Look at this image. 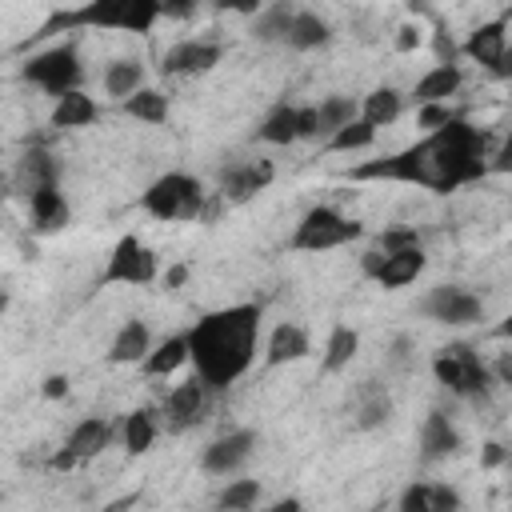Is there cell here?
Returning <instances> with one entry per match:
<instances>
[{
  "instance_id": "cell-1",
  "label": "cell",
  "mask_w": 512,
  "mask_h": 512,
  "mask_svg": "<svg viewBox=\"0 0 512 512\" xmlns=\"http://www.w3.org/2000/svg\"><path fill=\"white\" fill-rule=\"evenodd\" d=\"M356 180H396V184H416L428 192H452L464 184H476L488 176V132H480L472 120L456 116L444 128L428 132L424 140L352 168Z\"/></svg>"
},
{
  "instance_id": "cell-2",
  "label": "cell",
  "mask_w": 512,
  "mask_h": 512,
  "mask_svg": "<svg viewBox=\"0 0 512 512\" xmlns=\"http://www.w3.org/2000/svg\"><path fill=\"white\" fill-rule=\"evenodd\" d=\"M188 364L208 392L232 388L256 360L260 344V304H228L204 312L188 332Z\"/></svg>"
},
{
  "instance_id": "cell-3",
  "label": "cell",
  "mask_w": 512,
  "mask_h": 512,
  "mask_svg": "<svg viewBox=\"0 0 512 512\" xmlns=\"http://www.w3.org/2000/svg\"><path fill=\"white\" fill-rule=\"evenodd\" d=\"M164 20L156 0H88L80 8H64L52 20H44L40 36L68 32V28H112V32H152V24Z\"/></svg>"
},
{
  "instance_id": "cell-4",
  "label": "cell",
  "mask_w": 512,
  "mask_h": 512,
  "mask_svg": "<svg viewBox=\"0 0 512 512\" xmlns=\"http://www.w3.org/2000/svg\"><path fill=\"white\" fill-rule=\"evenodd\" d=\"M204 200H208V192H204V184L196 176H188V172H164V176H156L144 188L140 208L152 220H160V224H192V220H200Z\"/></svg>"
},
{
  "instance_id": "cell-5",
  "label": "cell",
  "mask_w": 512,
  "mask_h": 512,
  "mask_svg": "<svg viewBox=\"0 0 512 512\" xmlns=\"http://www.w3.org/2000/svg\"><path fill=\"white\" fill-rule=\"evenodd\" d=\"M432 376H436V384H444L452 396H460V400H472V404H484L488 400V392H492V368L480 360V352L472 348V344H464V340H456V344H448V348H440L436 356H432Z\"/></svg>"
},
{
  "instance_id": "cell-6",
  "label": "cell",
  "mask_w": 512,
  "mask_h": 512,
  "mask_svg": "<svg viewBox=\"0 0 512 512\" xmlns=\"http://www.w3.org/2000/svg\"><path fill=\"white\" fill-rule=\"evenodd\" d=\"M360 236H364V224L360 220L344 216L332 204H312L300 216V224L292 228V240L288 244H292V252H332V248H344V244H352Z\"/></svg>"
},
{
  "instance_id": "cell-7",
  "label": "cell",
  "mask_w": 512,
  "mask_h": 512,
  "mask_svg": "<svg viewBox=\"0 0 512 512\" xmlns=\"http://www.w3.org/2000/svg\"><path fill=\"white\" fill-rule=\"evenodd\" d=\"M20 76H24L32 88H40V92H48L52 100H60L64 92H76V88L84 84V64H80L76 44L64 40V44H52V48L28 56L24 68H20Z\"/></svg>"
},
{
  "instance_id": "cell-8",
  "label": "cell",
  "mask_w": 512,
  "mask_h": 512,
  "mask_svg": "<svg viewBox=\"0 0 512 512\" xmlns=\"http://www.w3.org/2000/svg\"><path fill=\"white\" fill-rule=\"evenodd\" d=\"M160 276V260L156 252L136 240V236H120L108 252V264L100 272V284H128V288H140V284H156Z\"/></svg>"
},
{
  "instance_id": "cell-9",
  "label": "cell",
  "mask_w": 512,
  "mask_h": 512,
  "mask_svg": "<svg viewBox=\"0 0 512 512\" xmlns=\"http://www.w3.org/2000/svg\"><path fill=\"white\" fill-rule=\"evenodd\" d=\"M424 268H428L424 248H396V252L368 248V252H360V272H364L368 280H376L384 292H396V288L416 284Z\"/></svg>"
},
{
  "instance_id": "cell-10",
  "label": "cell",
  "mask_w": 512,
  "mask_h": 512,
  "mask_svg": "<svg viewBox=\"0 0 512 512\" xmlns=\"http://www.w3.org/2000/svg\"><path fill=\"white\" fill-rule=\"evenodd\" d=\"M420 312L432 320V324H444V328H472L484 320V300L460 284H436L424 292L420 300Z\"/></svg>"
},
{
  "instance_id": "cell-11",
  "label": "cell",
  "mask_w": 512,
  "mask_h": 512,
  "mask_svg": "<svg viewBox=\"0 0 512 512\" xmlns=\"http://www.w3.org/2000/svg\"><path fill=\"white\" fill-rule=\"evenodd\" d=\"M460 56L480 64L484 72H492L496 80L512 76V52H508V20H484L468 32V40L460 44Z\"/></svg>"
},
{
  "instance_id": "cell-12",
  "label": "cell",
  "mask_w": 512,
  "mask_h": 512,
  "mask_svg": "<svg viewBox=\"0 0 512 512\" xmlns=\"http://www.w3.org/2000/svg\"><path fill=\"white\" fill-rule=\"evenodd\" d=\"M252 448H256V432H248V428L224 432V436H216V440L204 448L200 468H204L208 476H216V480H228V476H236V472L248 464Z\"/></svg>"
},
{
  "instance_id": "cell-13",
  "label": "cell",
  "mask_w": 512,
  "mask_h": 512,
  "mask_svg": "<svg viewBox=\"0 0 512 512\" xmlns=\"http://www.w3.org/2000/svg\"><path fill=\"white\" fill-rule=\"evenodd\" d=\"M276 180V168L272 160H240V164H228L220 172V200L224 204H248L252 196H260L268 184Z\"/></svg>"
},
{
  "instance_id": "cell-14",
  "label": "cell",
  "mask_w": 512,
  "mask_h": 512,
  "mask_svg": "<svg viewBox=\"0 0 512 512\" xmlns=\"http://www.w3.org/2000/svg\"><path fill=\"white\" fill-rule=\"evenodd\" d=\"M224 48L216 40H176L164 56H160V72L164 76H204L220 64Z\"/></svg>"
},
{
  "instance_id": "cell-15",
  "label": "cell",
  "mask_w": 512,
  "mask_h": 512,
  "mask_svg": "<svg viewBox=\"0 0 512 512\" xmlns=\"http://www.w3.org/2000/svg\"><path fill=\"white\" fill-rule=\"evenodd\" d=\"M204 408H208V388L192 376L184 384H176L168 396H164V424L172 432H188L204 420Z\"/></svg>"
},
{
  "instance_id": "cell-16",
  "label": "cell",
  "mask_w": 512,
  "mask_h": 512,
  "mask_svg": "<svg viewBox=\"0 0 512 512\" xmlns=\"http://www.w3.org/2000/svg\"><path fill=\"white\" fill-rule=\"evenodd\" d=\"M464 500L452 484H432V480H416L400 492L396 512H460Z\"/></svg>"
},
{
  "instance_id": "cell-17",
  "label": "cell",
  "mask_w": 512,
  "mask_h": 512,
  "mask_svg": "<svg viewBox=\"0 0 512 512\" xmlns=\"http://www.w3.org/2000/svg\"><path fill=\"white\" fill-rule=\"evenodd\" d=\"M28 220H32V232H40V236H52V232L68 228L72 208H68V200H64L60 184L40 188L36 196H28Z\"/></svg>"
},
{
  "instance_id": "cell-18",
  "label": "cell",
  "mask_w": 512,
  "mask_h": 512,
  "mask_svg": "<svg viewBox=\"0 0 512 512\" xmlns=\"http://www.w3.org/2000/svg\"><path fill=\"white\" fill-rule=\"evenodd\" d=\"M308 352H312V340H308V332H304L300 324H292V320L276 324V328L268 332V340H264V364H268V368L296 364V360H304Z\"/></svg>"
},
{
  "instance_id": "cell-19",
  "label": "cell",
  "mask_w": 512,
  "mask_h": 512,
  "mask_svg": "<svg viewBox=\"0 0 512 512\" xmlns=\"http://www.w3.org/2000/svg\"><path fill=\"white\" fill-rule=\"evenodd\" d=\"M460 88H464V68H460V64H432V68L416 80L412 100H416V108H420V104H448Z\"/></svg>"
},
{
  "instance_id": "cell-20",
  "label": "cell",
  "mask_w": 512,
  "mask_h": 512,
  "mask_svg": "<svg viewBox=\"0 0 512 512\" xmlns=\"http://www.w3.org/2000/svg\"><path fill=\"white\" fill-rule=\"evenodd\" d=\"M52 184H56V160L44 148H28L12 168V188L28 200V196H36L40 188H52Z\"/></svg>"
},
{
  "instance_id": "cell-21",
  "label": "cell",
  "mask_w": 512,
  "mask_h": 512,
  "mask_svg": "<svg viewBox=\"0 0 512 512\" xmlns=\"http://www.w3.org/2000/svg\"><path fill=\"white\" fill-rule=\"evenodd\" d=\"M460 452V432L456 424L448 420L444 408H432L420 424V456L424 460H444V456H456Z\"/></svg>"
},
{
  "instance_id": "cell-22",
  "label": "cell",
  "mask_w": 512,
  "mask_h": 512,
  "mask_svg": "<svg viewBox=\"0 0 512 512\" xmlns=\"http://www.w3.org/2000/svg\"><path fill=\"white\" fill-rule=\"evenodd\" d=\"M112 436H116V428H112L104 416H88V420H80V424L68 432V440H64V452H68L76 464H84V460L100 456V452L112 444Z\"/></svg>"
},
{
  "instance_id": "cell-23",
  "label": "cell",
  "mask_w": 512,
  "mask_h": 512,
  "mask_svg": "<svg viewBox=\"0 0 512 512\" xmlns=\"http://www.w3.org/2000/svg\"><path fill=\"white\" fill-rule=\"evenodd\" d=\"M152 352V328L144 320H124L120 332L108 344V364H144V356Z\"/></svg>"
},
{
  "instance_id": "cell-24",
  "label": "cell",
  "mask_w": 512,
  "mask_h": 512,
  "mask_svg": "<svg viewBox=\"0 0 512 512\" xmlns=\"http://www.w3.org/2000/svg\"><path fill=\"white\" fill-rule=\"evenodd\" d=\"M96 116H100L96 100H92L84 88H76V92H64V96L52 104L48 124H52V128H60V132H76V128L96 124Z\"/></svg>"
},
{
  "instance_id": "cell-25",
  "label": "cell",
  "mask_w": 512,
  "mask_h": 512,
  "mask_svg": "<svg viewBox=\"0 0 512 512\" xmlns=\"http://www.w3.org/2000/svg\"><path fill=\"white\" fill-rule=\"evenodd\" d=\"M328 40H332V28H328V20L320 12H308V8H296L292 12L288 36H284V44L292 52H312V48H324Z\"/></svg>"
},
{
  "instance_id": "cell-26",
  "label": "cell",
  "mask_w": 512,
  "mask_h": 512,
  "mask_svg": "<svg viewBox=\"0 0 512 512\" xmlns=\"http://www.w3.org/2000/svg\"><path fill=\"white\" fill-rule=\"evenodd\" d=\"M356 108H360V120L372 124V128L380 132V128H388V124L400 120V112H404V96H400L392 84H380V88H372Z\"/></svg>"
},
{
  "instance_id": "cell-27",
  "label": "cell",
  "mask_w": 512,
  "mask_h": 512,
  "mask_svg": "<svg viewBox=\"0 0 512 512\" xmlns=\"http://www.w3.org/2000/svg\"><path fill=\"white\" fill-rule=\"evenodd\" d=\"M156 432H160L156 408H136V412H128V416L120 420V444H124L128 456H144V452L152 448Z\"/></svg>"
},
{
  "instance_id": "cell-28",
  "label": "cell",
  "mask_w": 512,
  "mask_h": 512,
  "mask_svg": "<svg viewBox=\"0 0 512 512\" xmlns=\"http://www.w3.org/2000/svg\"><path fill=\"white\" fill-rule=\"evenodd\" d=\"M184 364H188V344H184V332H180V336H168V340L152 344V352L144 356L140 368H144L152 380H164V376L180 372Z\"/></svg>"
},
{
  "instance_id": "cell-29",
  "label": "cell",
  "mask_w": 512,
  "mask_h": 512,
  "mask_svg": "<svg viewBox=\"0 0 512 512\" xmlns=\"http://www.w3.org/2000/svg\"><path fill=\"white\" fill-rule=\"evenodd\" d=\"M144 88V64L140 60H128V56H120V60H112L108 68H104V92L112 96V100H128L132 92H140Z\"/></svg>"
},
{
  "instance_id": "cell-30",
  "label": "cell",
  "mask_w": 512,
  "mask_h": 512,
  "mask_svg": "<svg viewBox=\"0 0 512 512\" xmlns=\"http://www.w3.org/2000/svg\"><path fill=\"white\" fill-rule=\"evenodd\" d=\"M356 352H360V332L348 328V324H336V328L328 332L320 368H324V372H340V368H348V364L356 360Z\"/></svg>"
},
{
  "instance_id": "cell-31",
  "label": "cell",
  "mask_w": 512,
  "mask_h": 512,
  "mask_svg": "<svg viewBox=\"0 0 512 512\" xmlns=\"http://www.w3.org/2000/svg\"><path fill=\"white\" fill-rule=\"evenodd\" d=\"M120 108H124V116H132L140 124H164L168 120V96L160 88H148V84L140 92H132Z\"/></svg>"
},
{
  "instance_id": "cell-32",
  "label": "cell",
  "mask_w": 512,
  "mask_h": 512,
  "mask_svg": "<svg viewBox=\"0 0 512 512\" xmlns=\"http://www.w3.org/2000/svg\"><path fill=\"white\" fill-rule=\"evenodd\" d=\"M312 108H316V128H320V136H324V140L360 116V108H356V100H352V96H324V100H320V104H312Z\"/></svg>"
},
{
  "instance_id": "cell-33",
  "label": "cell",
  "mask_w": 512,
  "mask_h": 512,
  "mask_svg": "<svg viewBox=\"0 0 512 512\" xmlns=\"http://www.w3.org/2000/svg\"><path fill=\"white\" fill-rule=\"evenodd\" d=\"M256 140H264V144H276V148H284V144H296V108L292 104H276L264 120H260V128H256Z\"/></svg>"
},
{
  "instance_id": "cell-34",
  "label": "cell",
  "mask_w": 512,
  "mask_h": 512,
  "mask_svg": "<svg viewBox=\"0 0 512 512\" xmlns=\"http://www.w3.org/2000/svg\"><path fill=\"white\" fill-rule=\"evenodd\" d=\"M292 12H296L292 4H272V8H256V20H252V36H256L260 44H284Z\"/></svg>"
},
{
  "instance_id": "cell-35",
  "label": "cell",
  "mask_w": 512,
  "mask_h": 512,
  "mask_svg": "<svg viewBox=\"0 0 512 512\" xmlns=\"http://www.w3.org/2000/svg\"><path fill=\"white\" fill-rule=\"evenodd\" d=\"M260 504V480H228L216 496V512H252Z\"/></svg>"
},
{
  "instance_id": "cell-36",
  "label": "cell",
  "mask_w": 512,
  "mask_h": 512,
  "mask_svg": "<svg viewBox=\"0 0 512 512\" xmlns=\"http://www.w3.org/2000/svg\"><path fill=\"white\" fill-rule=\"evenodd\" d=\"M372 144H376V128H372V124H364L360 116L324 140V148H328V152H364V148H372Z\"/></svg>"
},
{
  "instance_id": "cell-37",
  "label": "cell",
  "mask_w": 512,
  "mask_h": 512,
  "mask_svg": "<svg viewBox=\"0 0 512 512\" xmlns=\"http://www.w3.org/2000/svg\"><path fill=\"white\" fill-rule=\"evenodd\" d=\"M388 416H392V400H388V392H380V388H364L360 408H356V428L372 432V428L388 424Z\"/></svg>"
},
{
  "instance_id": "cell-38",
  "label": "cell",
  "mask_w": 512,
  "mask_h": 512,
  "mask_svg": "<svg viewBox=\"0 0 512 512\" xmlns=\"http://www.w3.org/2000/svg\"><path fill=\"white\" fill-rule=\"evenodd\" d=\"M372 248H380V252H396V248H424V244H420V232H416V228H384V232L376 236Z\"/></svg>"
},
{
  "instance_id": "cell-39",
  "label": "cell",
  "mask_w": 512,
  "mask_h": 512,
  "mask_svg": "<svg viewBox=\"0 0 512 512\" xmlns=\"http://www.w3.org/2000/svg\"><path fill=\"white\" fill-rule=\"evenodd\" d=\"M448 120H456L452 104H420V108H416V124H420L424 132H436V128H444Z\"/></svg>"
},
{
  "instance_id": "cell-40",
  "label": "cell",
  "mask_w": 512,
  "mask_h": 512,
  "mask_svg": "<svg viewBox=\"0 0 512 512\" xmlns=\"http://www.w3.org/2000/svg\"><path fill=\"white\" fill-rule=\"evenodd\" d=\"M48 400H60V396H68V376L64 372H52L48 380H44V388H40Z\"/></svg>"
},
{
  "instance_id": "cell-41",
  "label": "cell",
  "mask_w": 512,
  "mask_h": 512,
  "mask_svg": "<svg viewBox=\"0 0 512 512\" xmlns=\"http://www.w3.org/2000/svg\"><path fill=\"white\" fill-rule=\"evenodd\" d=\"M420 40H424V32L412 28V24H404L400 36H396V48H400V52H412V48H420Z\"/></svg>"
},
{
  "instance_id": "cell-42",
  "label": "cell",
  "mask_w": 512,
  "mask_h": 512,
  "mask_svg": "<svg viewBox=\"0 0 512 512\" xmlns=\"http://www.w3.org/2000/svg\"><path fill=\"white\" fill-rule=\"evenodd\" d=\"M504 456H508V452H504V444L488 440V444H484V452H480V464H484V468H500V464H504Z\"/></svg>"
},
{
  "instance_id": "cell-43",
  "label": "cell",
  "mask_w": 512,
  "mask_h": 512,
  "mask_svg": "<svg viewBox=\"0 0 512 512\" xmlns=\"http://www.w3.org/2000/svg\"><path fill=\"white\" fill-rule=\"evenodd\" d=\"M188 272H192L188 264H172V268L164 272V284H168V288H180V284L188 280Z\"/></svg>"
},
{
  "instance_id": "cell-44",
  "label": "cell",
  "mask_w": 512,
  "mask_h": 512,
  "mask_svg": "<svg viewBox=\"0 0 512 512\" xmlns=\"http://www.w3.org/2000/svg\"><path fill=\"white\" fill-rule=\"evenodd\" d=\"M408 348H412V344H408V336H400V340L392 344V364H396V368H408V360H412V356H408Z\"/></svg>"
},
{
  "instance_id": "cell-45",
  "label": "cell",
  "mask_w": 512,
  "mask_h": 512,
  "mask_svg": "<svg viewBox=\"0 0 512 512\" xmlns=\"http://www.w3.org/2000/svg\"><path fill=\"white\" fill-rule=\"evenodd\" d=\"M260 512H304V504H300L296 496H284V500H272V504L260 508Z\"/></svg>"
},
{
  "instance_id": "cell-46",
  "label": "cell",
  "mask_w": 512,
  "mask_h": 512,
  "mask_svg": "<svg viewBox=\"0 0 512 512\" xmlns=\"http://www.w3.org/2000/svg\"><path fill=\"white\" fill-rule=\"evenodd\" d=\"M136 504V496H124V500H116V504H108L104 512H124V508H132Z\"/></svg>"
},
{
  "instance_id": "cell-47",
  "label": "cell",
  "mask_w": 512,
  "mask_h": 512,
  "mask_svg": "<svg viewBox=\"0 0 512 512\" xmlns=\"http://www.w3.org/2000/svg\"><path fill=\"white\" fill-rule=\"evenodd\" d=\"M4 308H8V296H4V292H0V312H4Z\"/></svg>"
},
{
  "instance_id": "cell-48",
  "label": "cell",
  "mask_w": 512,
  "mask_h": 512,
  "mask_svg": "<svg viewBox=\"0 0 512 512\" xmlns=\"http://www.w3.org/2000/svg\"><path fill=\"white\" fill-rule=\"evenodd\" d=\"M372 512H380V508H372Z\"/></svg>"
}]
</instances>
